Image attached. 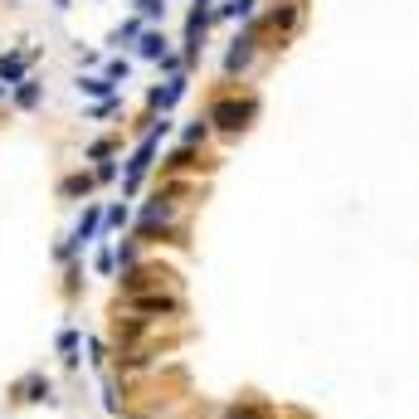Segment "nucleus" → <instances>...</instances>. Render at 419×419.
Segmentation results:
<instances>
[{"instance_id":"obj_1","label":"nucleus","mask_w":419,"mask_h":419,"mask_svg":"<svg viewBox=\"0 0 419 419\" xmlns=\"http://www.w3.org/2000/svg\"><path fill=\"white\" fill-rule=\"evenodd\" d=\"M249 117H254V103L244 98H219V103L210 107V122L214 127H224V132H239V127H249Z\"/></svg>"},{"instance_id":"obj_2","label":"nucleus","mask_w":419,"mask_h":419,"mask_svg":"<svg viewBox=\"0 0 419 419\" xmlns=\"http://www.w3.org/2000/svg\"><path fill=\"white\" fill-rule=\"evenodd\" d=\"M161 132H166V122H161V127H151V132H146V142L137 146V156L127 161V191H137V181L146 176V166H151V151H156V142H161Z\"/></svg>"},{"instance_id":"obj_3","label":"nucleus","mask_w":419,"mask_h":419,"mask_svg":"<svg viewBox=\"0 0 419 419\" xmlns=\"http://www.w3.org/2000/svg\"><path fill=\"white\" fill-rule=\"evenodd\" d=\"M254 44H259V34H254V29H244V34L234 39V49H229V59H224V69H229V74H239V69L249 64V54H254Z\"/></svg>"},{"instance_id":"obj_4","label":"nucleus","mask_w":419,"mask_h":419,"mask_svg":"<svg viewBox=\"0 0 419 419\" xmlns=\"http://www.w3.org/2000/svg\"><path fill=\"white\" fill-rule=\"evenodd\" d=\"M25 64H29V54H5L0 59V83H25Z\"/></svg>"},{"instance_id":"obj_5","label":"nucleus","mask_w":419,"mask_h":419,"mask_svg":"<svg viewBox=\"0 0 419 419\" xmlns=\"http://www.w3.org/2000/svg\"><path fill=\"white\" fill-rule=\"evenodd\" d=\"M142 54L146 59H166V39L161 34H142Z\"/></svg>"},{"instance_id":"obj_6","label":"nucleus","mask_w":419,"mask_h":419,"mask_svg":"<svg viewBox=\"0 0 419 419\" xmlns=\"http://www.w3.org/2000/svg\"><path fill=\"white\" fill-rule=\"evenodd\" d=\"M93 229H98V210H88V214H83V224L74 229V244H88V239H93Z\"/></svg>"},{"instance_id":"obj_7","label":"nucleus","mask_w":419,"mask_h":419,"mask_svg":"<svg viewBox=\"0 0 419 419\" xmlns=\"http://www.w3.org/2000/svg\"><path fill=\"white\" fill-rule=\"evenodd\" d=\"M15 103H20V107H34V103H39V83H34V78H25V83H20V93H15Z\"/></svg>"},{"instance_id":"obj_8","label":"nucleus","mask_w":419,"mask_h":419,"mask_svg":"<svg viewBox=\"0 0 419 419\" xmlns=\"http://www.w3.org/2000/svg\"><path fill=\"white\" fill-rule=\"evenodd\" d=\"M137 308H142V312H176L171 298H137Z\"/></svg>"},{"instance_id":"obj_9","label":"nucleus","mask_w":419,"mask_h":419,"mask_svg":"<svg viewBox=\"0 0 419 419\" xmlns=\"http://www.w3.org/2000/svg\"><path fill=\"white\" fill-rule=\"evenodd\" d=\"M249 10H254V0H229V5H219L214 15H229V20L239 15V20H249Z\"/></svg>"},{"instance_id":"obj_10","label":"nucleus","mask_w":419,"mask_h":419,"mask_svg":"<svg viewBox=\"0 0 419 419\" xmlns=\"http://www.w3.org/2000/svg\"><path fill=\"white\" fill-rule=\"evenodd\" d=\"M78 88L93 93V98H103V93H112V78H78Z\"/></svg>"},{"instance_id":"obj_11","label":"nucleus","mask_w":419,"mask_h":419,"mask_svg":"<svg viewBox=\"0 0 419 419\" xmlns=\"http://www.w3.org/2000/svg\"><path fill=\"white\" fill-rule=\"evenodd\" d=\"M137 5H142L146 20H161V15H166V0H137Z\"/></svg>"},{"instance_id":"obj_12","label":"nucleus","mask_w":419,"mask_h":419,"mask_svg":"<svg viewBox=\"0 0 419 419\" xmlns=\"http://www.w3.org/2000/svg\"><path fill=\"white\" fill-rule=\"evenodd\" d=\"M127 39H137V20H127V25L112 34V44H127Z\"/></svg>"},{"instance_id":"obj_13","label":"nucleus","mask_w":419,"mask_h":419,"mask_svg":"<svg viewBox=\"0 0 419 419\" xmlns=\"http://www.w3.org/2000/svg\"><path fill=\"white\" fill-rule=\"evenodd\" d=\"M88 186H93L88 176H74V181H64V195H78V191H88Z\"/></svg>"},{"instance_id":"obj_14","label":"nucleus","mask_w":419,"mask_h":419,"mask_svg":"<svg viewBox=\"0 0 419 419\" xmlns=\"http://www.w3.org/2000/svg\"><path fill=\"white\" fill-rule=\"evenodd\" d=\"M195 5H210V0H195Z\"/></svg>"},{"instance_id":"obj_15","label":"nucleus","mask_w":419,"mask_h":419,"mask_svg":"<svg viewBox=\"0 0 419 419\" xmlns=\"http://www.w3.org/2000/svg\"><path fill=\"white\" fill-rule=\"evenodd\" d=\"M0 93H5V83H0Z\"/></svg>"}]
</instances>
